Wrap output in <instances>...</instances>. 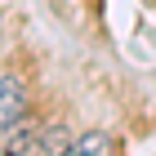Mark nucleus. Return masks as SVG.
Listing matches in <instances>:
<instances>
[{
  "label": "nucleus",
  "mask_w": 156,
  "mask_h": 156,
  "mask_svg": "<svg viewBox=\"0 0 156 156\" xmlns=\"http://www.w3.org/2000/svg\"><path fill=\"white\" fill-rule=\"evenodd\" d=\"M0 116H5V125H18V116H23V89H18V80H13L9 72L0 76Z\"/></svg>",
  "instance_id": "1"
},
{
  "label": "nucleus",
  "mask_w": 156,
  "mask_h": 156,
  "mask_svg": "<svg viewBox=\"0 0 156 156\" xmlns=\"http://www.w3.org/2000/svg\"><path fill=\"white\" fill-rule=\"evenodd\" d=\"M58 156H112V138L107 134H85V138H76L67 152H58Z\"/></svg>",
  "instance_id": "2"
},
{
  "label": "nucleus",
  "mask_w": 156,
  "mask_h": 156,
  "mask_svg": "<svg viewBox=\"0 0 156 156\" xmlns=\"http://www.w3.org/2000/svg\"><path fill=\"white\" fill-rule=\"evenodd\" d=\"M36 143H31V134L23 125H5V156H31Z\"/></svg>",
  "instance_id": "3"
}]
</instances>
